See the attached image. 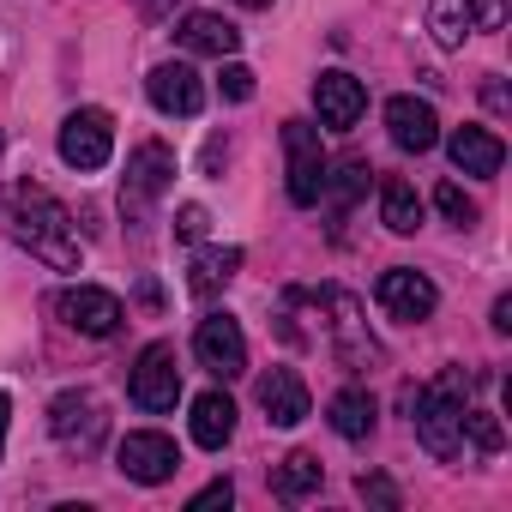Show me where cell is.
Listing matches in <instances>:
<instances>
[{
  "label": "cell",
  "instance_id": "33",
  "mask_svg": "<svg viewBox=\"0 0 512 512\" xmlns=\"http://www.w3.org/2000/svg\"><path fill=\"white\" fill-rule=\"evenodd\" d=\"M175 7H181V0H139V13H145L151 25H163V19H175Z\"/></svg>",
  "mask_w": 512,
  "mask_h": 512
},
{
  "label": "cell",
  "instance_id": "35",
  "mask_svg": "<svg viewBox=\"0 0 512 512\" xmlns=\"http://www.w3.org/2000/svg\"><path fill=\"white\" fill-rule=\"evenodd\" d=\"M7 422H13V398L0 392V452H7Z\"/></svg>",
  "mask_w": 512,
  "mask_h": 512
},
{
  "label": "cell",
  "instance_id": "14",
  "mask_svg": "<svg viewBox=\"0 0 512 512\" xmlns=\"http://www.w3.org/2000/svg\"><path fill=\"white\" fill-rule=\"evenodd\" d=\"M314 109H320V121H326V127L350 133V127L362 121V109H368V91H362V79H356V73L332 67V73H320V79H314Z\"/></svg>",
  "mask_w": 512,
  "mask_h": 512
},
{
  "label": "cell",
  "instance_id": "26",
  "mask_svg": "<svg viewBox=\"0 0 512 512\" xmlns=\"http://www.w3.org/2000/svg\"><path fill=\"white\" fill-rule=\"evenodd\" d=\"M434 205H440V217H446V223H458V229H470V223H476V199H464V187H458V181H440V187H434Z\"/></svg>",
  "mask_w": 512,
  "mask_h": 512
},
{
  "label": "cell",
  "instance_id": "24",
  "mask_svg": "<svg viewBox=\"0 0 512 512\" xmlns=\"http://www.w3.org/2000/svg\"><path fill=\"white\" fill-rule=\"evenodd\" d=\"M428 31H434L440 49H458L470 37V7H464V0H434V7H428Z\"/></svg>",
  "mask_w": 512,
  "mask_h": 512
},
{
  "label": "cell",
  "instance_id": "15",
  "mask_svg": "<svg viewBox=\"0 0 512 512\" xmlns=\"http://www.w3.org/2000/svg\"><path fill=\"white\" fill-rule=\"evenodd\" d=\"M386 133H392V145L398 151H434L440 145V115H434V103H422V97H392L386 103Z\"/></svg>",
  "mask_w": 512,
  "mask_h": 512
},
{
  "label": "cell",
  "instance_id": "25",
  "mask_svg": "<svg viewBox=\"0 0 512 512\" xmlns=\"http://www.w3.org/2000/svg\"><path fill=\"white\" fill-rule=\"evenodd\" d=\"M362 187H368V163H344L338 175H326L320 199H332V211H350V205L362 199Z\"/></svg>",
  "mask_w": 512,
  "mask_h": 512
},
{
  "label": "cell",
  "instance_id": "30",
  "mask_svg": "<svg viewBox=\"0 0 512 512\" xmlns=\"http://www.w3.org/2000/svg\"><path fill=\"white\" fill-rule=\"evenodd\" d=\"M356 494H362L368 506H380V512H398V506H404V500H398V488H392L386 476H362V482H356Z\"/></svg>",
  "mask_w": 512,
  "mask_h": 512
},
{
  "label": "cell",
  "instance_id": "8",
  "mask_svg": "<svg viewBox=\"0 0 512 512\" xmlns=\"http://www.w3.org/2000/svg\"><path fill=\"white\" fill-rule=\"evenodd\" d=\"M133 404L139 410H151V416H163V410H175V398H181V368H175V344H145L139 350V368H133Z\"/></svg>",
  "mask_w": 512,
  "mask_h": 512
},
{
  "label": "cell",
  "instance_id": "31",
  "mask_svg": "<svg viewBox=\"0 0 512 512\" xmlns=\"http://www.w3.org/2000/svg\"><path fill=\"white\" fill-rule=\"evenodd\" d=\"M470 7V31L482 25V31H500L506 25V0H464Z\"/></svg>",
  "mask_w": 512,
  "mask_h": 512
},
{
  "label": "cell",
  "instance_id": "12",
  "mask_svg": "<svg viewBox=\"0 0 512 512\" xmlns=\"http://www.w3.org/2000/svg\"><path fill=\"white\" fill-rule=\"evenodd\" d=\"M61 320H67L73 332H85V338H115L121 320H127V308H121V296H109V290H97V284H73V290L61 296Z\"/></svg>",
  "mask_w": 512,
  "mask_h": 512
},
{
  "label": "cell",
  "instance_id": "36",
  "mask_svg": "<svg viewBox=\"0 0 512 512\" xmlns=\"http://www.w3.org/2000/svg\"><path fill=\"white\" fill-rule=\"evenodd\" d=\"M235 7H253V13H260V7H272V0H235Z\"/></svg>",
  "mask_w": 512,
  "mask_h": 512
},
{
  "label": "cell",
  "instance_id": "2",
  "mask_svg": "<svg viewBox=\"0 0 512 512\" xmlns=\"http://www.w3.org/2000/svg\"><path fill=\"white\" fill-rule=\"evenodd\" d=\"M464 392H470L464 368H446L428 392H416V440L434 458H458L464 452Z\"/></svg>",
  "mask_w": 512,
  "mask_h": 512
},
{
  "label": "cell",
  "instance_id": "10",
  "mask_svg": "<svg viewBox=\"0 0 512 512\" xmlns=\"http://www.w3.org/2000/svg\"><path fill=\"white\" fill-rule=\"evenodd\" d=\"M193 356H199V368L217 374V380L247 374V338H241V326H235L229 314H205V320H199V332H193Z\"/></svg>",
  "mask_w": 512,
  "mask_h": 512
},
{
  "label": "cell",
  "instance_id": "1",
  "mask_svg": "<svg viewBox=\"0 0 512 512\" xmlns=\"http://www.w3.org/2000/svg\"><path fill=\"white\" fill-rule=\"evenodd\" d=\"M0 223L7 235L31 253V260L55 266V272H79V241H73V217L67 205L37 187V181H19V187H0Z\"/></svg>",
  "mask_w": 512,
  "mask_h": 512
},
{
  "label": "cell",
  "instance_id": "5",
  "mask_svg": "<svg viewBox=\"0 0 512 512\" xmlns=\"http://www.w3.org/2000/svg\"><path fill=\"white\" fill-rule=\"evenodd\" d=\"M61 157H67V169H79V175L103 169V163L115 157V121H109L103 109H73V115L61 121Z\"/></svg>",
  "mask_w": 512,
  "mask_h": 512
},
{
  "label": "cell",
  "instance_id": "3",
  "mask_svg": "<svg viewBox=\"0 0 512 512\" xmlns=\"http://www.w3.org/2000/svg\"><path fill=\"white\" fill-rule=\"evenodd\" d=\"M169 181H175V151H169L163 139L133 145V157H127V181H121V211H127L133 223H145V211L169 193Z\"/></svg>",
  "mask_w": 512,
  "mask_h": 512
},
{
  "label": "cell",
  "instance_id": "4",
  "mask_svg": "<svg viewBox=\"0 0 512 512\" xmlns=\"http://www.w3.org/2000/svg\"><path fill=\"white\" fill-rule=\"evenodd\" d=\"M314 302L332 314V350H338V362H344L350 374H374V368H380V344L368 338L362 302H356L350 290H320Z\"/></svg>",
  "mask_w": 512,
  "mask_h": 512
},
{
  "label": "cell",
  "instance_id": "27",
  "mask_svg": "<svg viewBox=\"0 0 512 512\" xmlns=\"http://www.w3.org/2000/svg\"><path fill=\"white\" fill-rule=\"evenodd\" d=\"M464 434H470L482 452H500V446H506V434H500V422H494L488 410H464Z\"/></svg>",
  "mask_w": 512,
  "mask_h": 512
},
{
  "label": "cell",
  "instance_id": "6",
  "mask_svg": "<svg viewBox=\"0 0 512 512\" xmlns=\"http://www.w3.org/2000/svg\"><path fill=\"white\" fill-rule=\"evenodd\" d=\"M115 464H121V476H127V482H139V488H163V482L181 470V452H175V440H169V434L139 428V434H127V440L115 446Z\"/></svg>",
  "mask_w": 512,
  "mask_h": 512
},
{
  "label": "cell",
  "instance_id": "16",
  "mask_svg": "<svg viewBox=\"0 0 512 512\" xmlns=\"http://www.w3.org/2000/svg\"><path fill=\"white\" fill-rule=\"evenodd\" d=\"M260 410H266V422H278V428H296V422H308V386H302V374L296 368H272L266 380H260Z\"/></svg>",
  "mask_w": 512,
  "mask_h": 512
},
{
  "label": "cell",
  "instance_id": "22",
  "mask_svg": "<svg viewBox=\"0 0 512 512\" xmlns=\"http://www.w3.org/2000/svg\"><path fill=\"white\" fill-rule=\"evenodd\" d=\"M374 416H380V410H374V398H368L362 386H344V392L332 398V428H338L344 440H368V434H374Z\"/></svg>",
  "mask_w": 512,
  "mask_h": 512
},
{
  "label": "cell",
  "instance_id": "13",
  "mask_svg": "<svg viewBox=\"0 0 512 512\" xmlns=\"http://www.w3.org/2000/svg\"><path fill=\"white\" fill-rule=\"evenodd\" d=\"M145 91H151V103H157L163 115H181V121H193V115L205 109V85H199V73H193L187 61H163V67H151Z\"/></svg>",
  "mask_w": 512,
  "mask_h": 512
},
{
  "label": "cell",
  "instance_id": "23",
  "mask_svg": "<svg viewBox=\"0 0 512 512\" xmlns=\"http://www.w3.org/2000/svg\"><path fill=\"white\" fill-rule=\"evenodd\" d=\"M320 488V458L314 452H290L278 470H272V494L278 500H308Z\"/></svg>",
  "mask_w": 512,
  "mask_h": 512
},
{
  "label": "cell",
  "instance_id": "28",
  "mask_svg": "<svg viewBox=\"0 0 512 512\" xmlns=\"http://www.w3.org/2000/svg\"><path fill=\"white\" fill-rule=\"evenodd\" d=\"M217 91H223L229 103H247V97H253V67H241V61H223V73H217Z\"/></svg>",
  "mask_w": 512,
  "mask_h": 512
},
{
  "label": "cell",
  "instance_id": "32",
  "mask_svg": "<svg viewBox=\"0 0 512 512\" xmlns=\"http://www.w3.org/2000/svg\"><path fill=\"white\" fill-rule=\"evenodd\" d=\"M229 500H235V488H229V482L217 476V482H205V488H199V494L187 500V512H211V506H229Z\"/></svg>",
  "mask_w": 512,
  "mask_h": 512
},
{
  "label": "cell",
  "instance_id": "19",
  "mask_svg": "<svg viewBox=\"0 0 512 512\" xmlns=\"http://www.w3.org/2000/svg\"><path fill=\"white\" fill-rule=\"evenodd\" d=\"M235 272H241V247H199L193 266H187V290L193 296H217V290L235 284Z\"/></svg>",
  "mask_w": 512,
  "mask_h": 512
},
{
  "label": "cell",
  "instance_id": "34",
  "mask_svg": "<svg viewBox=\"0 0 512 512\" xmlns=\"http://www.w3.org/2000/svg\"><path fill=\"white\" fill-rule=\"evenodd\" d=\"M488 326H494V332H512V296L494 302V320H488Z\"/></svg>",
  "mask_w": 512,
  "mask_h": 512
},
{
  "label": "cell",
  "instance_id": "9",
  "mask_svg": "<svg viewBox=\"0 0 512 512\" xmlns=\"http://www.w3.org/2000/svg\"><path fill=\"white\" fill-rule=\"evenodd\" d=\"M374 296H380L386 320H398V326H422V320L440 308V290H434L422 272H410V266H392V272H380Z\"/></svg>",
  "mask_w": 512,
  "mask_h": 512
},
{
  "label": "cell",
  "instance_id": "7",
  "mask_svg": "<svg viewBox=\"0 0 512 512\" xmlns=\"http://www.w3.org/2000/svg\"><path fill=\"white\" fill-rule=\"evenodd\" d=\"M284 157H290V199H296V205H320V187H326V145H320V127L284 121Z\"/></svg>",
  "mask_w": 512,
  "mask_h": 512
},
{
  "label": "cell",
  "instance_id": "18",
  "mask_svg": "<svg viewBox=\"0 0 512 512\" xmlns=\"http://www.w3.org/2000/svg\"><path fill=\"white\" fill-rule=\"evenodd\" d=\"M175 37H181L187 55H211V61H229V55L241 49V31H235L223 13H187Z\"/></svg>",
  "mask_w": 512,
  "mask_h": 512
},
{
  "label": "cell",
  "instance_id": "11",
  "mask_svg": "<svg viewBox=\"0 0 512 512\" xmlns=\"http://www.w3.org/2000/svg\"><path fill=\"white\" fill-rule=\"evenodd\" d=\"M103 428H109V416H103V404L91 392H61L49 404V434L61 446H73V452H91L103 440Z\"/></svg>",
  "mask_w": 512,
  "mask_h": 512
},
{
  "label": "cell",
  "instance_id": "21",
  "mask_svg": "<svg viewBox=\"0 0 512 512\" xmlns=\"http://www.w3.org/2000/svg\"><path fill=\"white\" fill-rule=\"evenodd\" d=\"M229 434H235V404L223 392H199L193 398V440L205 452H217V446H229Z\"/></svg>",
  "mask_w": 512,
  "mask_h": 512
},
{
  "label": "cell",
  "instance_id": "20",
  "mask_svg": "<svg viewBox=\"0 0 512 512\" xmlns=\"http://www.w3.org/2000/svg\"><path fill=\"white\" fill-rule=\"evenodd\" d=\"M380 223L392 235H416L422 229V199H416V187L404 175H386L380 181Z\"/></svg>",
  "mask_w": 512,
  "mask_h": 512
},
{
  "label": "cell",
  "instance_id": "29",
  "mask_svg": "<svg viewBox=\"0 0 512 512\" xmlns=\"http://www.w3.org/2000/svg\"><path fill=\"white\" fill-rule=\"evenodd\" d=\"M205 229H211V211L205 205H181L175 211V241H205Z\"/></svg>",
  "mask_w": 512,
  "mask_h": 512
},
{
  "label": "cell",
  "instance_id": "17",
  "mask_svg": "<svg viewBox=\"0 0 512 512\" xmlns=\"http://www.w3.org/2000/svg\"><path fill=\"white\" fill-rule=\"evenodd\" d=\"M446 151H452V163H458L464 175H476V181H494L500 163H506V145H500L488 127H452Z\"/></svg>",
  "mask_w": 512,
  "mask_h": 512
}]
</instances>
